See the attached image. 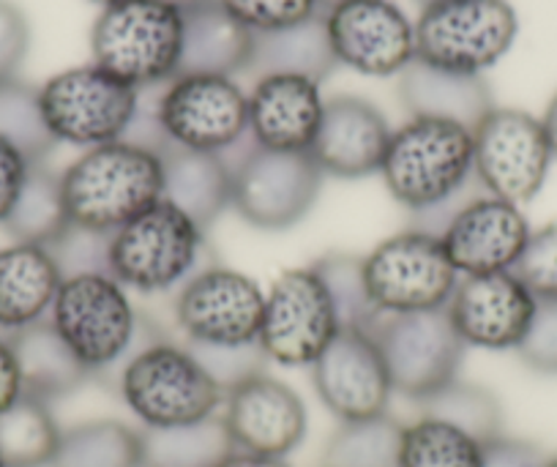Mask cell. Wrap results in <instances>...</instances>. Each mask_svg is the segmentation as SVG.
<instances>
[{
  "label": "cell",
  "instance_id": "6da1fadb",
  "mask_svg": "<svg viewBox=\"0 0 557 467\" xmlns=\"http://www.w3.org/2000/svg\"><path fill=\"white\" fill-rule=\"evenodd\" d=\"M380 175L388 195L416 217L412 228L437 235L475 179L473 128L443 118H410L391 134Z\"/></svg>",
  "mask_w": 557,
  "mask_h": 467
},
{
  "label": "cell",
  "instance_id": "7a4b0ae2",
  "mask_svg": "<svg viewBox=\"0 0 557 467\" xmlns=\"http://www.w3.org/2000/svg\"><path fill=\"white\" fill-rule=\"evenodd\" d=\"M61 192L74 228L112 235L162 200L164 159L128 139L99 145L63 170Z\"/></svg>",
  "mask_w": 557,
  "mask_h": 467
},
{
  "label": "cell",
  "instance_id": "3957f363",
  "mask_svg": "<svg viewBox=\"0 0 557 467\" xmlns=\"http://www.w3.org/2000/svg\"><path fill=\"white\" fill-rule=\"evenodd\" d=\"M117 394L143 429L208 421L224 405V389L189 345L151 334L117 369Z\"/></svg>",
  "mask_w": 557,
  "mask_h": 467
},
{
  "label": "cell",
  "instance_id": "277c9868",
  "mask_svg": "<svg viewBox=\"0 0 557 467\" xmlns=\"http://www.w3.org/2000/svg\"><path fill=\"white\" fill-rule=\"evenodd\" d=\"M47 320L90 378L121 369L146 336L132 293L110 271L63 276Z\"/></svg>",
  "mask_w": 557,
  "mask_h": 467
},
{
  "label": "cell",
  "instance_id": "5b68a950",
  "mask_svg": "<svg viewBox=\"0 0 557 467\" xmlns=\"http://www.w3.org/2000/svg\"><path fill=\"white\" fill-rule=\"evenodd\" d=\"M206 233L173 202L159 200L107 235V271L128 293H178L197 271L211 266Z\"/></svg>",
  "mask_w": 557,
  "mask_h": 467
},
{
  "label": "cell",
  "instance_id": "8992f818",
  "mask_svg": "<svg viewBox=\"0 0 557 467\" xmlns=\"http://www.w3.org/2000/svg\"><path fill=\"white\" fill-rule=\"evenodd\" d=\"M184 12L164 0H121L101 9L90 28L96 66L132 88H157L178 77Z\"/></svg>",
  "mask_w": 557,
  "mask_h": 467
},
{
  "label": "cell",
  "instance_id": "52a82bcc",
  "mask_svg": "<svg viewBox=\"0 0 557 467\" xmlns=\"http://www.w3.org/2000/svg\"><path fill=\"white\" fill-rule=\"evenodd\" d=\"M363 282L380 318L441 311L451 300L459 273L443 251L441 235L407 228L361 257Z\"/></svg>",
  "mask_w": 557,
  "mask_h": 467
},
{
  "label": "cell",
  "instance_id": "ba28073f",
  "mask_svg": "<svg viewBox=\"0 0 557 467\" xmlns=\"http://www.w3.org/2000/svg\"><path fill=\"white\" fill-rule=\"evenodd\" d=\"M519 20L508 0H435L416 20V61L484 74L513 47Z\"/></svg>",
  "mask_w": 557,
  "mask_h": 467
},
{
  "label": "cell",
  "instance_id": "9c48e42d",
  "mask_svg": "<svg viewBox=\"0 0 557 467\" xmlns=\"http://www.w3.org/2000/svg\"><path fill=\"white\" fill-rule=\"evenodd\" d=\"M233 173V211L257 230H287L307 219L323 179L309 153L257 148L249 137L224 156Z\"/></svg>",
  "mask_w": 557,
  "mask_h": 467
},
{
  "label": "cell",
  "instance_id": "30bf717a",
  "mask_svg": "<svg viewBox=\"0 0 557 467\" xmlns=\"http://www.w3.org/2000/svg\"><path fill=\"white\" fill-rule=\"evenodd\" d=\"M39 101L52 139L83 150L126 137L139 112V90L96 63L52 74Z\"/></svg>",
  "mask_w": 557,
  "mask_h": 467
},
{
  "label": "cell",
  "instance_id": "8fae6325",
  "mask_svg": "<svg viewBox=\"0 0 557 467\" xmlns=\"http://www.w3.org/2000/svg\"><path fill=\"white\" fill-rule=\"evenodd\" d=\"M170 148L227 156L249 137V96L235 77L178 74L153 105Z\"/></svg>",
  "mask_w": 557,
  "mask_h": 467
},
{
  "label": "cell",
  "instance_id": "7c38bea8",
  "mask_svg": "<svg viewBox=\"0 0 557 467\" xmlns=\"http://www.w3.org/2000/svg\"><path fill=\"white\" fill-rule=\"evenodd\" d=\"M265 290L235 268L211 262L173 298V323L189 347H255Z\"/></svg>",
  "mask_w": 557,
  "mask_h": 467
},
{
  "label": "cell",
  "instance_id": "4fadbf2b",
  "mask_svg": "<svg viewBox=\"0 0 557 467\" xmlns=\"http://www.w3.org/2000/svg\"><path fill=\"white\" fill-rule=\"evenodd\" d=\"M339 331V315L314 262L282 271L265 290V315L257 342L265 361L309 369Z\"/></svg>",
  "mask_w": 557,
  "mask_h": 467
},
{
  "label": "cell",
  "instance_id": "5bb4252c",
  "mask_svg": "<svg viewBox=\"0 0 557 467\" xmlns=\"http://www.w3.org/2000/svg\"><path fill=\"white\" fill-rule=\"evenodd\" d=\"M552 148L541 118L492 107L473 128V173L486 195L524 206L544 189Z\"/></svg>",
  "mask_w": 557,
  "mask_h": 467
},
{
  "label": "cell",
  "instance_id": "9a60e30c",
  "mask_svg": "<svg viewBox=\"0 0 557 467\" xmlns=\"http://www.w3.org/2000/svg\"><path fill=\"white\" fill-rule=\"evenodd\" d=\"M394 394L426 402L459 380L468 347L454 331L446 309L383 318L374 329Z\"/></svg>",
  "mask_w": 557,
  "mask_h": 467
},
{
  "label": "cell",
  "instance_id": "2e32d148",
  "mask_svg": "<svg viewBox=\"0 0 557 467\" xmlns=\"http://www.w3.org/2000/svg\"><path fill=\"white\" fill-rule=\"evenodd\" d=\"M323 20L336 66L394 77L416 61V23L394 0H339Z\"/></svg>",
  "mask_w": 557,
  "mask_h": 467
},
{
  "label": "cell",
  "instance_id": "e0dca14e",
  "mask_svg": "<svg viewBox=\"0 0 557 467\" xmlns=\"http://www.w3.org/2000/svg\"><path fill=\"white\" fill-rule=\"evenodd\" d=\"M219 418L233 448L249 454L287 459L307 438V405L301 394L265 369L224 391Z\"/></svg>",
  "mask_w": 557,
  "mask_h": 467
},
{
  "label": "cell",
  "instance_id": "ac0fdd59",
  "mask_svg": "<svg viewBox=\"0 0 557 467\" xmlns=\"http://www.w3.org/2000/svg\"><path fill=\"white\" fill-rule=\"evenodd\" d=\"M309 372L320 402L339 423L388 413L394 385L374 331H339Z\"/></svg>",
  "mask_w": 557,
  "mask_h": 467
},
{
  "label": "cell",
  "instance_id": "d6986e66",
  "mask_svg": "<svg viewBox=\"0 0 557 467\" xmlns=\"http://www.w3.org/2000/svg\"><path fill=\"white\" fill-rule=\"evenodd\" d=\"M539 300L513 271L462 276L446 315L465 347L490 353L517 351L535 318Z\"/></svg>",
  "mask_w": 557,
  "mask_h": 467
},
{
  "label": "cell",
  "instance_id": "ffe728a7",
  "mask_svg": "<svg viewBox=\"0 0 557 467\" xmlns=\"http://www.w3.org/2000/svg\"><path fill=\"white\" fill-rule=\"evenodd\" d=\"M530 233L522 206L484 195L465 200L437 235L459 276H486L513 271Z\"/></svg>",
  "mask_w": 557,
  "mask_h": 467
},
{
  "label": "cell",
  "instance_id": "44dd1931",
  "mask_svg": "<svg viewBox=\"0 0 557 467\" xmlns=\"http://www.w3.org/2000/svg\"><path fill=\"white\" fill-rule=\"evenodd\" d=\"M249 139L278 153H309L323 123L320 83L301 74H265L249 90Z\"/></svg>",
  "mask_w": 557,
  "mask_h": 467
},
{
  "label": "cell",
  "instance_id": "7402d4cb",
  "mask_svg": "<svg viewBox=\"0 0 557 467\" xmlns=\"http://www.w3.org/2000/svg\"><path fill=\"white\" fill-rule=\"evenodd\" d=\"M388 118L361 96H334L325 99L323 123L309 156L320 173L331 179H367L380 173L388 150Z\"/></svg>",
  "mask_w": 557,
  "mask_h": 467
},
{
  "label": "cell",
  "instance_id": "603a6c76",
  "mask_svg": "<svg viewBox=\"0 0 557 467\" xmlns=\"http://www.w3.org/2000/svg\"><path fill=\"white\" fill-rule=\"evenodd\" d=\"M63 271L50 246H0V334H17L50 315Z\"/></svg>",
  "mask_w": 557,
  "mask_h": 467
},
{
  "label": "cell",
  "instance_id": "cb8c5ba5",
  "mask_svg": "<svg viewBox=\"0 0 557 467\" xmlns=\"http://www.w3.org/2000/svg\"><path fill=\"white\" fill-rule=\"evenodd\" d=\"M399 99L410 118H443L475 128L495 107L484 74H457L412 61L399 74Z\"/></svg>",
  "mask_w": 557,
  "mask_h": 467
},
{
  "label": "cell",
  "instance_id": "d4e9b609",
  "mask_svg": "<svg viewBox=\"0 0 557 467\" xmlns=\"http://www.w3.org/2000/svg\"><path fill=\"white\" fill-rule=\"evenodd\" d=\"M184 12V47L178 74H235L249 69L251 30L230 17L216 0H200Z\"/></svg>",
  "mask_w": 557,
  "mask_h": 467
},
{
  "label": "cell",
  "instance_id": "484cf974",
  "mask_svg": "<svg viewBox=\"0 0 557 467\" xmlns=\"http://www.w3.org/2000/svg\"><path fill=\"white\" fill-rule=\"evenodd\" d=\"M164 159V197L195 219L202 230L211 228L233 206V173L224 156L168 148Z\"/></svg>",
  "mask_w": 557,
  "mask_h": 467
},
{
  "label": "cell",
  "instance_id": "4316f807",
  "mask_svg": "<svg viewBox=\"0 0 557 467\" xmlns=\"http://www.w3.org/2000/svg\"><path fill=\"white\" fill-rule=\"evenodd\" d=\"M12 345L14 356H17L20 380H23V394L52 405L55 400L74 394L88 383L90 374L63 345L50 320H41L30 329L12 334Z\"/></svg>",
  "mask_w": 557,
  "mask_h": 467
},
{
  "label": "cell",
  "instance_id": "83f0119b",
  "mask_svg": "<svg viewBox=\"0 0 557 467\" xmlns=\"http://www.w3.org/2000/svg\"><path fill=\"white\" fill-rule=\"evenodd\" d=\"M336 69V58L331 52L329 34H325L323 14L307 23L290 25L268 34H251V58L246 72L265 77V74H301L323 85Z\"/></svg>",
  "mask_w": 557,
  "mask_h": 467
},
{
  "label": "cell",
  "instance_id": "f1b7e54d",
  "mask_svg": "<svg viewBox=\"0 0 557 467\" xmlns=\"http://www.w3.org/2000/svg\"><path fill=\"white\" fill-rule=\"evenodd\" d=\"M50 467H146L143 429L117 418H94L63 429Z\"/></svg>",
  "mask_w": 557,
  "mask_h": 467
},
{
  "label": "cell",
  "instance_id": "f546056e",
  "mask_svg": "<svg viewBox=\"0 0 557 467\" xmlns=\"http://www.w3.org/2000/svg\"><path fill=\"white\" fill-rule=\"evenodd\" d=\"M61 434L45 400L23 394L0 410V456L9 467H50Z\"/></svg>",
  "mask_w": 557,
  "mask_h": 467
},
{
  "label": "cell",
  "instance_id": "4dcf8cb0",
  "mask_svg": "<svg viewBox=\"0 0 557 467\" xmlns=\"http://www.w3.org/2000/svg\"><path fill=\"white\" fill-rule=\"evenodd\" d=\"M3 228L14 241H23V244H55L72 228L66 202H63L61 173H52L45 162L34 164Z\"/></svg>",
  "mask_w": 557,
  "mask_h": 467
},
{
  "label": "cell",
  "instance_id": "1f68e13d",
  "mask_svg": "<svg viewBox=\"0 0 557 467\" xmlns=\"http://www.w3.org/2000/svg\"><path fill=\"white\" fill-rule=\"evenodd\" d=\"M484 443L465 429L435 416H421L401 427L399 467H481Z\"/></svg>",
  "mask_w": 557,
  "mask_h": 467
},
{
  "label": "cell",
  "instance_id": "d6a6232c",
  "mask_svg": "<svg viewBox=\"0 0 557 467\" xmlns=\"http://www.w3.org/2000/svg\"><path fill=\"white\" fill-rule=\"evenodd\" d=\"M230 451L233 443L219 416L189 427L143 429L146 467H213Z\"/></svg>",
  "mask_w": 557,
  "mask_h": 467
},
{
  "label": "cell",
  "instance_id": "836d02e7",
  "mask_svg": "<svg viewBox=\"0 0 557 467\" xmlns=\"http://www.w3.org/2000/svg\"><path fill=\"white\" fill-rule=\"evenodd\" d=\"M401 427L388 413L339 423L325 443L320 467H399Z\"/></svg>",
  "mask_w": 557,
  "mask_h": 467
},
{
  "label": "cell",
  "instance_id": "e575fe53",
  "mask_svg": "<svg viewBox=\"0 0 557 467\" xmlns=\"http://www.w3.org/2000/svg\"><path fill=\"white\" fill-rule=\"evenodd\" d=\"M0 139L23 150L30 162H45L55 148L45 115H41L39 88L20 77L0 79Z\"/></svg>",
  "mask_w": 557,
  "mask_h": 467
},
{
  "label": "cell",
  "instance_id": "d590c367",
  "mask_svg": "<svg viewBox=\"0 0 557 467\" xmlns=\"http://www.w3.org/2000/svg\"><path fill=\"white\" fill-rule=\"evenodd\" d=\"M421 413L465 429L481 443H490L503 434V407L497 396L481 385L462 383V380L421 402Z\"/></svg>",
  "mask_w": 557,
  "mask_h": 467
},
{
  "label": "cell",
  "instance_id": "8d00e7d4",
  "mask_svg": "<svg viewBox=\"0 0 557 467\" xmlns=\"http://www.w3.org/2000/svg\"><path fill=\"white\" fill-rule=\"evenodd\" d=\"M314 268L329 287L334 309L339 315L342 331H374L383 318L374 309L363 282L361 257L356 255H325L314 260Z\"/></svg>",
  "mask_w": 557,
  "mask_h": 467
},
{
  "label": "cell",
  "instance_id": "74e56055",
  "mask_svg": "<svg viewBox=\"0 0 557 467\" xmlns=\"http://www.w3.org/2000/svg\"><path fill=\"white\" fill-rule=\"evenodd\" d=\"M216 3L251 34L290 28L323 14L320 0H216Z\"/></svg>",
  "mask_w": 557,
  "mask_h": 467
},
{
  "label": "cell",
  "instance_id": "f35d334b",
  "mask_svg": "<svg viewBox=\"0 0 557 467\" xmlns=\"http://www.w3.org/2000/svg\"><path fill=\"white\" fill-rule=\"evenodd\" d=\"M513 273L535 300H557V219L530 233Z\"/></svg>",
  "mask_w": 557,
  "mask_h": 467
},
{
  "label": "cell",
  "instance_id": "ab89813d",
  "mask_svg": "<svg viewBox=\"0 0 557 467\" xmlns=\"http://www.w3.org/2000/svg\"><path fill=\"white\" fill-rule=\"evenodd\" d=\"M517 353L535 374L557 378V300H539L533 323Z\"/></svg>",
  "mask_w": 557,
  "mask_h": 467
},
{
  "label": "cell",
  "instance_id": "60d3db41",
  "mask_svg": "<svg viewBox=\"0 0 557 467\" xmlns=\"http://www.w3.org/2000/svg\"><path fill=\"white\" fill-rule=\"evenodd\" d=\"M61 266L63 276L85 271H107V235L88 233V230L69 228L55 244L50 246Z\"/></svg>",
  "mask_w": 557,
  "mask_h": 467
},
{
  "label": "cell",
  "instance_id": "b9f144b4",
  "mask_svg": "<svg viewBox=\"0 0 557 467\" xmlns=\"http://www.w3.org/2000/svg\"><path fill=\"white\" fill-rule=\"evenodd\" d=\"M30 47V28L25 14L12 0H0V79L17 77Z\"/></svg>",
  "mask_w": 557,
  "mask_h": 467
},
{
  "label": "cell",
  "instance_id": "7bdbcfd3",
  "mask_svg": "<svg viewBox=\"0 0 557 467\" xmlns=\"http://www.w3.org/2000/svg\"><path fill=\"white\" fill-rule=\"evenodd\" d=\"M30 168H34V162L23 150H17L7 139H0V224L7 222L9 211L17 202L20 192H23L25 181L30 175Z\"/></svg>",
  "mask_w": 557,
  "mask_h": 467
},
{
  "label": "cell",
  "instance_id": "ee69618b",
  "mask_svg": "<svg viewBox=\"0 0 557 467\" xmlns=\"http://www.w3.org/2000/svg\"><path fill=\"white\" fill-rule=\"evenodd\" d=\"M549 456L544 454V448L530 440L500 438L484 443V465L481 467H544Z\"/></svg>",
  "mask_w": 557,
  "mask_h": 467
},
{
  "label": "cell",
  "instance_id": "f6af8a7d",
  "mask_svg": "<svg viewBox=\"0 0 557 467\" xmlns=\"http://www.w3.org/2000/svg\"><path fill=\"white\" fill-rule=\"evenodd\" d=\"M17 396H23V380H20L12 336L0 334V410H7Z\"/></svg>",
  "mask_w": 557,
  "mask_h": 467
},
{
  "label": "cell",
  "instance_id": "bcb514c9",
  "mask_svg": "<svg viewBox=\"0 0 557 467\" xmlns=\"http://www.w3.org/2000/svg\"><path fill=\"white\" fill-rule=\"evenodd\" d=\"M213 467H290V465H287V459H278V456H262V454H249V451L233 448Z\"/></svg>",
  "mask_w": 557,
  "mask_h": 467
},
{
  "label": "cell",
  "instance_id": "7dc6e473",
  "mask_svg": "<svg viewBox=\"0 0 557 467\" xmlns=\"http://www.w3.org/2000/svg\"><path fill=\"white\" fill-rule=\"evenodd\" d=\"M541 126H544L546 139H549L552 156H555V159H557V94L552 96V101H549V105H546L544 115H541Z\"/></svg>",
  "mask_w": 557,
  "mask_h": 467
},
{
  "label": "cell",
  "instance_id": "c3c4849f",
  "mask_svg": "<svg viewBox=\"0 0 557 467\" xmlns=\"http://www.w3.org/2000/svg\"><path fill=\"white\" fill-rule=\"evenodd\" d=\"M164 3H173V7L186 9V7H195V3H200V0H164Z\"/></svg>",
  "mask_w": 557,
  "mask_h": 467
},
{
  "label": "cell",
  "instance_id": "681fc988",
  "mask_svg": "<svg viewBox=\"0 0 557 467\" xmlns=\"http://www.w3.org/2000/svg\"><path fill=\"white\" fill-rule=\"evenodd\" d=\"M90 3H96V7L107 9V7H112V3H121V0H90Z\"/></svg>",
  "mask_w": 557,
  "mask_h": 467
},
{
  "label": "cell",
  "instance_id": "f907efd6",
  "mask_svg": "<svg viewBox=\"0 0 557 467\" xmlns=\"http://www.w3.org/2000/svg\"><path fill=\"white\" fill-rule=\"evenodd\" d=\"M544 467H557V456H549V459H546V465Z\"/></svg>",
  "mask_w": 557,
  "mask_h": 467
},
{
  "label": "cell",
  "instance_id": "816d5d0a",
  "mask_svg": "<svg viewBox=\"0 0 557 467\" xmlns=\"http://www.w3.org/2000/svg\"><path fill=\"white\" fill-rule=\"evenodd\" d=\"M320 3H323V9H329V7H334V3H339V0H320Z\"/></svg>",
  "mask_w": 557,
  "mask_h": 467
},
{
  "label": "cell",
  "instance_id": "f5cc1de1",
  "mask_svg": "<svg viewBox=\"0 0 557 467\" xmlns=\"http://www.w3.org/2000/svg\"><path fill=\"white\" fill-rule=\"evenodd\" d=\"M416 3H418V7H421V9H424V7H430V3H435V0H416Z\"/></svg>",
  "mask_w": 557,
  "mask_h": 467
},
{
  "label": "cell",
  "instance_id": "db71d44e",
  "mask_svg": "<svg viewBox=\"0 0 557 467\" xmlns=\"http://www.w3.org/2000/svg\"><path fill=\"white\" fill-rule=\"evenodd\" d=\"M0 467H9V465H7V462H3V456H0Z\"/></svg>",
  "mask_w": 557,
  "mask_h": 467
}]
</instances>
